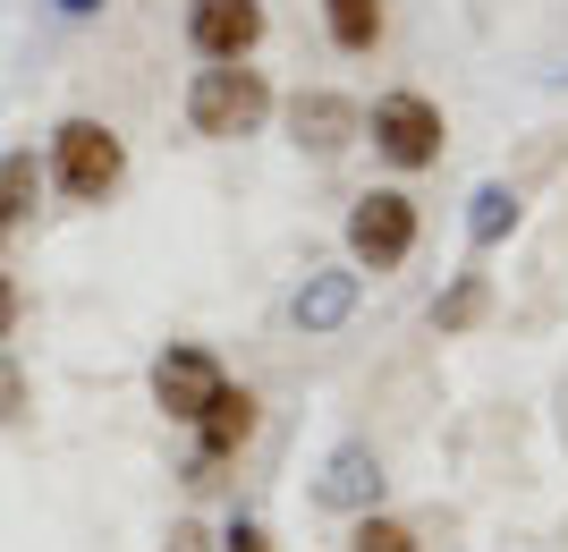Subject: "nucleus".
<instances>
[{
	"label": "nucleus",
	"instance_id": "f8f14e48",
	"mask_svg": "<svg viewBox=\"0 0 568 552\" xmlns=\"http://www.w3.org/2000/svg\"><path fill=\"white\" fill-rule=\"evenodd\" d=\"M348 552H425V544H416V528H407V519H374V510H365V519H356V535H348Z\"/></svg>",
	"mask_w": 568,
	"mask_h": 552
},
{
	"label": "nucleus",
	"instance_id": "f3484780",
	"mask_svg": "<svg viewBox=\"0 0 568 552\" xmlns=\"http://www.w3.org/2000/svg\"><path fill=\"white\" fill-rule=\"evenodd\" d=\"M221 544H230V552H272V535H263L255 519H230V535H221Z\"/></svg>",
	"mask_w": 568,
	"mask_h": 552
},
{
	"label": "nucleus",
	"instance_id": "dca6fc26",
	"mask_svg": "<svg viewBox=\"0 0 568 552\" xmlns=\"http://www.w3.org/2000/svg\"><path fill=\"white\" fill-rule=\"evenodd\" d=\"M356 493H365V451H348L339 476H332V502H356Z\"/></svg>",
	"mask_w": 568,
	"mask_h": 552
},
{
	"label": "nucleus",
	"instance_id": "f03ea898",
	"mask_svg": "<svg viewBox=\"0 0 568 552\" xmlns=\"http://www.w3.org/2000/svg\"><path fill=\"white\" fill-rule=\"evenodd\" d=\"M272 77L263 69H246V60H204L195 69V86H187V128L195 137H213V144H230V137H255L263 120H272Z\"/></svg>",
	"mask_w": 568,
	"mask_h": 552
},
{
	"label": "nucleus",
	"instance_id": "1a4fd4ad",
	"mask_svg": "<svg viewBox=\"0 0 568 552\" xmlns=\"http://www.w3.org/2000/svg\"><path fill=\"white\" fill-rule=\"evenodd\" d=\"M323 26H332V51L365 60V51H382V34H390V0H323Z\"/></svg>",
	"mask_w": 568,
	"mask_h": 552
},
{
	"label": "nucleus",
	"instance_id": "6ab92c4d",
	"mask_svg": "<svg viewBox=\"0 0 568 552\" xmlns=\"http://www.w3.org/2000/svg\"><path fill=\"white\" fill-rule=\"evenodd\" d=\"M102 0H60V18H94Z\"/></svg>",
	"mask_w": 568,
	"mask_h": 552
},
{
	"label": "nucleus",
	"instance_id": "6e6552de",
	"mask_svg": "<svg viewBox=\"0 0 568 552\" xmlns=\"http://www.w3.org/2000/svg\"><path fill=\"white\" fill-rule=\"evenodd\" d=\"M356 128H365V111H356L348 94H332V86H314V94L288 102V137L306 144V153H339Z\"/></svg>",
	"mask_w": 568,
	"mask_h": 552
},
{
	"label": "nucleus",
	"instance_id": "20e7f679",
	"mask_svg": "<svg viewBox=\"0 0 568 552\" xmlns=\"http://www.w3.org/2000/svg\"><path fill=\"white\" fill-rule=\"evenodd\" d=\"M348 255L365 272H399L416 255V195L407 188H365L348 204Z\"/></svg>",
	"mask_w": 568,
	"mask_h": 552
},
{
	"label": "nucleus",
	"instance_id": "aec40b11",
	"mask_svg": "<svg viewBox=\"0 0 568 552\" xmlns=\"http://www.w3.org/2000/svg\"><path fill=\"white\" fill-rule=\"evenodd\" d=\"M0 247H9V221H0Z\"/></svg>",
	"mask_w": 568,
	"mask_h": 552
},
{
	"label": "nucleus",
	"instance_id": "0eeeda50",
	"mask_svg": "<svg viewBox=\"0 0 568 552\" xmlns=\"http://www.w3.org/2000/svg\"><path fill=\"white\" fill-rule=\"evenodd\" d=\"M255 425H263V400L246 383H221L213 409L195 416V459H221V468H230V459L255 442Z\"/></svg>",
	"mask_w": 568,
	"mask_h": 552
},
{
	"label": "nucleus",
	"instance_id": "9d476101",
	"mask_svg": "<svg viewBox=\"0 0 568 552\" xmlns=\"http://www.w3.org/2000/svg\"><path fill=\"white\" fill-rule=\"evenodd\" d=\"M34 195H43V162H34V144L0 153V221H9V230L34 213Z\"/></svg>",
	"mask_w": 568,
	"mask_h": 552
},
{
	"label": "nucleus",
	"instance_id": "7ed1b4c3",
	"mask_svg": "<svg viewBox=\"0 0 568 552\" xmlns=\"http://www.w3.org/2000/svg\"><path fill=\"white\" fill-rule=\"evenodd\" d=\"M365 137H374V153L390 170H433L442 162V144H450V120H442V102L433 94H382L374 111H365Z\"/></svg>",
	"mask_w": 568,
	"mask_h": 552
},
{
	"label": "nucleus",
	"instance_id": "39448f33",
	"mask_svg": "<svg viewBox=\"0 0 568 552\" xmlns=\"http://www.w3.org/2000/svg\"><path fill=\"white\" fill-rule=\"evenodd\" d=\"M221 383H230V374H221V358L204 340H170L162 358H153V409H162L170 425H195V416L213 409Z\"/></svg>",
	"mask_w": 568,
	"mask_h": 552
},
{
	"label": "nucleus",
	"instance_id": "423d86ee",
	"mask_svg": "<svg viewBox=\"0 0 568 552\" xmlns=\"http://www.w3.org/2000/svg\"><path fill=\"white\" fill-rule=\"evenodd\" d=\"M187 43H195V60H255L263 51V0H195Z\"/></svg>",
	"mask_w": 568,
	"mask_h": 552
},
{
	"label": "nucleus",
	"instance_id": "a211bd4d",
	"mask_svg": "<svg viewBox=\"0 0 568 552\" xmlns=\"http://www.w3.org/2000/svg\"><path fill=\"white\" fill-rule=\"evenodd\" d=\"M170 552H213V535L195 528V519H179V528H170Z\"/></svg>",
	"mask_w": 568,
	"mask_h": 552
},
{
	"label": "nucleus",
	"instance_id": "4468645a",
	"mask_svg": "<svg viewBox=\"0 0 568 552\" xmlns=\"http://www.w3.org/2000/svg\"><path fill=\"white\" fill-rule=\"evenodd\" d=\"M18 409H26V365L9 358V349H0V425H9Z\"/></svg>",
	"mask_w": 568,
	"mask_h": 552
},
{
	"label": "nucleus",
	"instance_id": "9b49d317",
	"mask_svg": "<svg viewBox=\"0 0 568 552\" xmlns=\"http://www.w3.org/2000/svg\"><path fill=\"white\" fill-rule=\"evenodd\" d=\"M484 307H493V281H484V272H458V289L433 307V323H442V332H467V323H484Z\"/></svg>",
	"mask_w": 568,
	"mask_h": 552
},
{
	"label": "nucleus",
	"instance_id": "2eb2a0df",
	"mask_svg": "<svg viewBox=\"0 0 568 552\" xmlns=\"http://www.w3.org/2000/svg\"><path fill=\"white\" fill-rule=\"evenodd\" d=\"M18 314H26V289H18V272L0 264V340L18 332Z\"/></svg>",
	"mask_w": 568,
	"mask_h": 552
},
{
	"label": "nucleus",
	"instance_id": "f257e3e1",
	"mask_svg": "<svg viewBox=\"0 0 568 552\" xmlns=\"http://www.w3.org/2000/svg\"><path fill=\"white\" fill-rule=\"evenodd\" d=\"M128 179V144L111 120H60L43 153V188H60L69 204H111Z\"/></svg>",
	"mask_w": 568,
	"mask_h": 552
},
{
	"label": "nucleus",
	"instance_id": "ddd939ff",
	"mask_svg": "<svg viewBox=\"0 0 568 552\" xmlns=\"http://www.w3.org/2000/svg\"><path fill=\"white\" fill-rule=\"evenodd\" d=\"M475 204H484V213H475V239H484V247L500 239V221H518V195H500V188H484Z\"/></svg>",
	"mask_w": 568,
	"mask_h": 552
}]
</instances>
